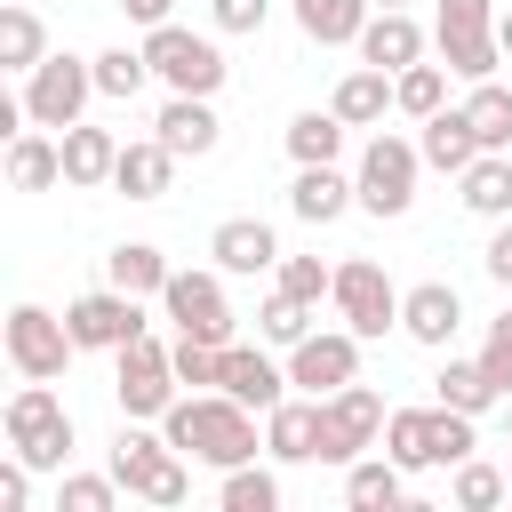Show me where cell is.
Segmentation results:
<instances>
[{"instance_id": "cell-10", "label": "cell", "mask_w": 512, "mask_h": 512, "mask_svg": "<svg viewBox=\"0 0 512 512\" xmlns=\"http://www.w3.org/2000/svg\"><path fill=\"white\" fill-rule=\"evenodd\" d=\"M224 280H232V272H216V264H208V272H184V264H176L152 304H160V320H168L176 336L232 344V296H224Z\"/></svg>"}, {"instance_id": "cell-35", "label": "cell", "mask_w": 512, "mask_h": 512, "mask_svg": "<svg viewBox=\"0 0 512 512\" xmlns=\"http://www.w3.org/2000/svg\"><path fill=\"white\" fill-rule=\"evenodd\" d=\"M464 120H472L480 152H512V88H504V80H472Z\"/></svg>"}, {"instance_id": "cell-43", "label": "cell", "mask_w": 512, "mask_h": 512, "mask_svg": "<svg viewBox=\"0 0 512 512\" xmlns=\"http://www.w3.org/2000/svg\"><path fill=\"white\" fill-rule=\"evenodd\" d=\"M176 376H184V392H216V384H224V344L176 336Z\"/></svg>"}, {"instance_id": "cell-37", "label": "cell", "mask_w": 512, "mask_h": 512, "mask_svg": "<svg viewBox=\"0 0 512 512\" xmlns=\"http://www.w3.org/2000/svg\"><path fill=\"white\" fill-rule=\"evenodd\" d=\"M288 160H296V168H312V160H344V120H336V104H328V112L312 104V112L288 120Z\"/></svg>"}, {"instance_id": "cell-19", "label": "cell", "mask_w": 512, "mask_h": 512, "mask_svg": "<svg viewBox=\"0 0 512 512\" xmlns=\"http://www.w3.org/2000/svg\"><path fill=\"white\" fill-rule=\"evenodd\" d=\"M264 456L272 464H320V400L288 392L280 408H264Z\"/></svg>"}, {"instance_id": "cell-14", "label": "cell", "mask_w": 512, "mask_h": 512, "mask_svg": "<svg viewBox=\"0 0 512 512\" xmlns=\"http://www.w3.org/2000/svg\"><path fill=\"white\" fill-rule=\"evenodd\" d=\"M352 376H360V336H352V328H312V336L288 352V384L312 392V400L344 392Z\"/></svg>"}, {"instance_id": "cell-29", "label": "cell", "mask_w": 512, "mask_h": 512, "mask_svg": "<svg viewBox=\"0 0 512 512\" xmlns=\"http://www.w3.org/2000/svg\"><path fill=\"white\" fill-rule=\"evenodd\" d=\"M400 496H408V472H400V464H392L384 448H376V456H352V464H344V504H352V512H392Z\"/></svg>"}, {"instance_id": "cell-3", "label": "cell", "mask_w": 512, "mask_h": 512, "mask_svg": "<svg viewBox=\"0 0 512 512\" xmlns=\"http://www.w3.org/2000/svg\"><path fill=\"white\" fill-rule=\"evenodd\" d=\"M0 432H8V448H16L32 472H64V456H72V408H64V392L40 384V376H24V384L8 392Z\"/></svg>"}, {"instance_id": "cell-18", "label": "cell", "mask_w": 512, "mask_h": 512, "mask_svg": "<svg viewBox=\"0 0 512 512\" xmlns=\"http://www.w3.org/2000/svg\"><path fill=\"white\" fill-rule=\"evenodd\" d=\"M152 136H160L176 160H208V152L224 144L216 96H168V104H160V120H152Z\"/></svg>"}, {"instance_id": "cell-47", "label": "cell", "mask_w": 512, "mask_h": 512, "mask_svg": "<svg viewBox=\"0 0 512 512\" xmlns=\"http://www.w3.org/2000/svg\"><path fill=\"white\" fill-rule=\"evenodd\" d=\"M32 504V464L8 448V464H0V512H24Z\"/></svg>"}, {"instance_id": "cell-34", "label": "cell", "mask_w": 512, "mask_h": 512, "mask_svg": "<svg viewBox=\"0 0 512 512\" xmlns=\"http://www.w3.org/2000/svg\"><path fill=\"white\" fill-rule=\"evenodd\" d=\"M216 504H224V512H280V472L248 456V464L216 472Z\"/></svg>"}, {"instance_id": "cell-40", "label": "cell", "mask_w": 512, "mask_h": 512, "mask_svg": "<svg viewBox=\"0 0 512 512\" xmlns=\"http://www.w3.org/2000/svg\"><path fill=\"white\" fill-rule=\"evenodd\" d=\"M448 64H408V72H392V96H400V112L408 120H432L440 104H448Z\"/></svg>"}, {"instance_id": "cell-50", "label": "cell", "mask_w": 512, "mask_h": 512, "mask_svg": "<svg viewBox=\"0 0 512 512\" xmlns=\"http://www.w3.org/2000/svg\"><path fill=\"white\" fill-rule=\"evenodd\" d=\"M504 432H512V400H504Z\"/></svg>"}, {"instance_id": "cell-6", "label": "cell", "mask_w": 512, "mask_h": 512, "mask_svg": "<svg viewBox=\"0 0 512 512\" xmlns=\"http://www.w3.org/2000/svg\"><path fill=\"white\" fill-rule=\"evenodd\" d=\"M176 392H184V376H176V344H160L152 328H144L136 344L112 352V400H120V416L160 424V416L176 408Z\"/></svg>"}, {"instance_id": "cell-48", "label": "cell", "mask_w": 512, "mask_h": 512, "mask_svg": "<svg viewBox=\"0 0 512 512\" xmlns=\"http://www.w3.org/2000/svg\"><path fill=\"white\" fill-rule=\"evenodd\" d=\"M120 16L152 32V24H168V16H176V0H120Z\"/></svg>"}, {"instance_id": "cell-24", "label": "cell", "mask_w": 512, "mask_h": 512, "mask_svg": "<svg viewBox=\"0 0 512 512\" xmlns=\"http://www.w3.org/2000/svg\"><path fill=\"white\" fill-rule=\"evenodd\" d=\"M168 184H176V152L160 136H128L120 168H112V192L120 200H168Z\"/></svg>"}, {"instance_id": "cell-27", "label": "cell", "mask_w": 512, "mask_h": 512, "mask_svg": "<svg viewBox=\"0 0 512 512\" xmlns=\"http://www.w3.org/2000/svg\"><path fill=\"white\" fill-rule=\"evenodd\" d=\"M8 184H16V192H56V184H64V136H56V128L8 136Z\"/></svg>"}, {"instance_id": "cell-1", "label": "cell", "mask_w": 512, "mask_h": 512, "mask_svg": "<svg viewBox=\"0 0 512 512\" xmlns=\"http://www.w3.org/2000/svg\"><path fill=\"white\" fill-rule=\"evenodd\" d=\"M160 432L192 456V464H208V472H232V464H248L264 440H256V408L248 400H232V392H176V408L160 416Z\"/></svg>"}, {"instance_id": "cell-5", "label": "cell", "mask_w": 512, "mask_h": 512, "mask_svg": "<svg viewBox=\"0 0 512 512\" xmlns=\"http://www.w3.org/2000/svg\"><path fill=\"white\" fill-rule=\"evenodd\" d=\"M144 56H152V80H160L168 96H216V88H224V72H232V64H224V48H216V24H208V32H192V24H176V16L144 32Z\"/></svg>"}, {"instance_id": "cell-31", "label": "cell", "mask_w": 512, "mask_h": 512, "mask_svg": "<svg viewBox=\"0 0 512 512\" xmlns=\"http://www.w3.org/2000/svg\"><path fill=\"white\" fill-rule=\"evenodd\" d=\"M432 400H440V408H464V416H488V408H504V392L488 384L480 352H472V360H456V352H448V360H440V376H432Z\"/></svg>"}, {"instance_id": "cell-17", "label": "cell", "mask_w": 512, "mask_h": 512, "mask_svg": "<svg viewBox=\"0 0 512 512\" xmlns=\"http://www.w3.org/2000/svg\"><path fill=\"white\" fill-rule=\"evenodd\" d=\"M216 392H232V400H248L256 416L264 408H280L296 384H288V360H272L264 344H224V384Z\"/></svg>"}, {"instance_id": "cell-15", "label": "cell", "mask_w": 512, "mask_h": 512, "mask_svg": "<svg viewBox=\"0 0 512 512\" xmlns=\"http://www.w3.org/2000/svg\"><path fill=\"white\" fill-rule=\"evenodd\" d=\"M456 328H464V296H456L448 280H416V288H400V336H408V344L448 352Z\"/></svg>"}, {"instance_id": "cell-30", "label": "cell", "mask_w": 512, "mask_h": 512, "mask_svg": "<svg viewBox=\"0 0 512 512\" xmlns=\"http://www.w3.org/2000/svg\"><path fill=\"white\" fill-rule=\"evenodd\" d=\"M456 200H464L472 216L504 224V216H512V152H480V160L456 176Z\"/></svg>"}, {"instance_id": "cell-21", "label": "cell", "mask_w": 512, "mask_h": 512, "mask_svg": "<svg viewBox=\"0 0 512 512\" xmlns=\"http://www.w3.org/2000/svg\"><path fill=\"white\" fill-rule=\"evenodd\" d=\"M424 48H432V32H424L408 8H376V16H368V32H360V64H384V72L424 64Z\"/></svg>"}, {"instance_id": "cell-42", "label": "cell", "mask_w": 512, "mask_h": 512, "mask_svg": "<svg viewBox=\"0 0 512 512\" xmlns=\"http://www.w3.org/2000/svg\"><path fill=\"white\" fill-rule=\"evenodd\" d=\"M272 288H288V296H304V304H328L336 264H320V256H280V264H272Z\"/></svg>"}, {"instance_id": "cell-8", "label": "cell", "mask_w": 512, "mask_h": 512, "mask_svg": "<svg viewBox=\"0 0 512 512\" xmlns=\"http://www.w3.org/2000/svg\"><path fill=\"white\" fill-rule=\"evenodd\" d=\"M88 104H96V56H64V48H48L32 72H24V112H32V128H72V120H88Z\"/></svg>"}, {"instance_id": "cell-49", "label": "cell", "mask_w": 512, "mask_h": 512, "mask_svg": "<svg viewBox=\"0 0 512 512\" xmlns=\"http://www.w3.org/2000/svg\"><path fill=\"white\" fill-rule=\"evenodd\" d=\"M496 40H504V56H512V8H496Z\"/></svg>"}, {"instance_id": "cell-26", "label": "cell", "mask_w": 512, "mask_h": 512, "mask_svg": "<svg viewBox=\"0 0 512 512\" xmlns=\"http://www.w3.org/2000/svg\"><path fill=\"white\" fill-rule=\"evenodd\" d=\"M336 120L344 128H384V112H400V96H392V72L384 64H352L344 80H336Z\"/></svg>"}, {"instance_id": "cell-4", "label": "cell", "mask_w": 512, "mask_h": 512, "mask_svg": "<svg viewBox=\"0 0 512 512\" xmlns=\"http://www.w3.org/2000/svg\"><path fill=\"white\" fill-rule=\"evenodd\" d=\"M416 176H424L416 136H400V128H368V144H360V160H352V184H360V208H368L376 224H392V216L416 208Z\"/></svg>"}, {"instance_id": "cell-33", "label": "cell", "mask_w": 512, "mask_h": 512, "mask_svg": "<svg viewBox=\"0 0 512 512\" xmlns=\"http://www.w3.org/2000/svg\"><path fill=\"white\" fill-rule=\"evenodd\" d=\"M168 272H176V264H168L152 240H120V248L104 256V280H112V288H128V296H160V288H168Z\"/></svg>"}, {"instance_id": "cell-7", "label": "cell", "mask_w": 512, "mask_h": 512, "mask_svg": "<svg viewBox=\"0 0 512 512\" xmlns=\"http://www.w3.org/2000/svg\"><path fill=\"white\" fill-rule=\"evenodd\" d=\"M432 48L440 64L472 88V80H496L504 64V40H496V0H440L432 8Z\"/></svg>"}, {"instance_id": "cell-36", "label": "cell", "mask_w": 512, "mask_h": 512, "mask_svg": "<svg viewBox=\"0 0 512 512\" xmlns=\"http://www.w3.org/2000/svg\"><path fill=\"white\" fill-rule=\"evenodd\" d=\"M144 88H152V56H144V40H136V48H96V96L136 104Z\"/></svg>"}, {"instance_id": "cell-44", "label": "cell", "mask_w": 512, "mask_h": 512, "mask_svg": "<svg viewBox=\"0 0 512 512\" xmlns=\"http://www.w3.org/2000/svg\"><path fill=\"white\" fill-rule=\"evenodd\" d=\"M480 368H488V384L512 400V304L488 320V336H480Z\"/></svg>"}, {"instance_id": "cell-39", "label": "cell", "mask_w": 512, "mask_h": 512, "mask_svg": "<svg viewBox=\"0 0 512 512\" xmlns=\"http://www.w3.org/2000/svg\"><path fill=\"white\" fill-rule=\"evenodd\" d=\"M448 496H456L464 512H496V504H512V472L488 464V456H464L456 480H448Z\"/></svg>"}, {"instance_id": "cell-9", "label": "cell", "mask_w": 512, "mask_h": 512, "mask_svg": "<svg viewBox=\"0 0 512 512\" xmlns=\"http://www.w3.org/2000/svg\"><path fill=\"white\" fill-rule=\"evenodd\" d=\"M328 304H336V320H344L360 344H376V336H392V328H400V288H392V272H384L376 256H344V264H336Z\"/></svg>"}, {"instance_id": "cell-38", "label": "cell", "mask_w": 512, "mask_h": 512, "mask_svg": "<svg viewBox=\"0 0 512 512\" xmlns=\"http://www.w3.org/2000/svg\"><path fill=\"white\" fill-rule=\"evenodd\" d=\"M312 320H320V304H304V296L272 288V296H264V312H256V336H264L272 352H296V344L312 336Z\"/></svg>"}, {"instance_id": "cell-16", "label": "cell", "mask_w": 512, "mask_h": 512, "mask_svg": "<svg viewBox=\"0 0 512 512\" xmlns=\"http://www.w3.org/2000/svg\"><path fill=\"white\" fill-rule=\"evenodd\" d=\"M208 256H216V272L256 280V272H272V264H280V232H272L264 216H224V224L208 232Z\"/></svg>"}, {"instance_id": "cell-32", "label": "cell", "mask_w": 512, "mask_h": 512, "mask_svg": "<svg viewBox=\"0 0 512 512\" xmlns=\"http://www.w3.org/2000/svg\"><path fill=\"white\" fill-rule=\"evenodd\" d=\"M40 56H48V24H40V8H32V0H0V64L24 80Z\"/></svg>"}, {"instance_id": "cell-25", "label": "cell", "mask_w": 512, "mask_h": 512, "mask_svg": "<svg viewBox=\"0 0 512 512\" xmlns=\"http://www.w3.org/2000/svg\"><path fill=\"white\" fill-rule=\"evenodd\" d=\"M288 16H296V32H304L312 48H360L376 0H288Z\"/></svg>"}, {"instance_id": "cell-23", "label": "cell", "mask_w": 512, "mask_h": 512, "mask_svg": "<svg viewBox=\"0 0 512 512\" xmlns=\"http://www.w3.org/2000/svg\"><path fill=\"white\" fill-rule=\"evenodd\" d=\"M120 144H128V136H112V128H96V120H72V128H64V184H72V192L112 184Z\"/></svg>"}, {"instance_id": "cell-13", "label": "cell", "mask_w": 512, "mask_h": 512, "mask_svg": "<svg viewBox=\"0 0 512 512\" xmlns=\"http://www.w3.org/2000/svg\"><path fill=\"white\" fill-rule=\"evenodd\" d=\"M64 320H72V344L80 352H120V344H136L152 320H144V296H128V288H88V296H72L64 304Z\"/></svg>"}, {"instance_id": "cell-20", "label": "cell", "mask_w": 512, "mask_h": 512, "mask_svg": "<svg viewBox=\"0 0 512 512\" xmlns=\"http://www.w3.org/2000/svg\"><path fill=\"white\" fill-rule=\"evenodd\" d=\"M344 208H360V184H352L336 160H312V168L288 176V216H304V224H336Z\"/></svg>"}, {"instance_id": "cell-12", "label": "cell", "mask_w": 512, "mask_h": 512, "mask_svg": "<svg viewBox=\"0 0 512 512\" xmlns=\"http://www.w3.org/2000/svg\"><path fill=\"white\" fill-rule=\"evenodd\" d=\"M384 392L376 384H344V392H328L320 400V464H352V456H368L376 440H384Z\"/></svg>"}, {"instance_id": "cell-41", "label": "cell", "mask_w": 512, "mask_h": 512, "mask_svg": "<svg viewBox=\"0 0 512 512\" xmlns=\"http://www.w3.org/2000/svg\"><path fill=\"white\" fill-rule=\"evenodd\" d=\"M120 496H128V488L112 480V464H104V472H64V480H56V512H112Z\"/></svg>"}, {"instance_id": "cell-46", "label": "cell", "mask_w": 512, "mask_h": 512, "mask_svg": "<svg viewBox=\"0 0 512 512\" xmlns=\"http://www.w3.org/2000/svg\"><path fill=\"white\" fill-rule=\"evenodd\" d=\"M480 272H488V280H496V288L512 296V216H504V224L488 232V248H480Z\"/></svg>"}, {"instance_id": "cell-11", "label": "cell", "mask_w": 512, "mask_h": 512, "mask_svg": "<svg viewBox=\"0 0 512 512\" xmlns=\"http://www.w3.org/2000/svg\"><path fill=\"white\" fill-rule=\"evenodd\" d=\"M0 344H8V368H16V376H40V384H56V376L80 360L72 320H64V312H48V304H8Z\"/></svg>"}, {"instance_id": "cell-51", "label": "cell", "mask_w": 512, "mask_h": 512, "mask_svg": "<svg viewBox=\"0 0 512 512\" xmlns=\"http://www.w3.org/2000/svg\"><path fill=\"white\" fill-rule=\"evenodd\" d=\"M376 8H408V0H376Z\"/></svg>"}, {"instance_id": "cell-45", "label": "cell", "mask_w": 512, "mask_h": 512, "mask_svg": "<svg viewBox=\"0 0 512 512\" xmlns=\"http://www.w3.org/2000/svg\"><path fill=\"white\" fill-rule=\"evenodd\" d=\"M264 16H272V0H208L216 32H264Z\"/></svg>"}, {"instance_id": "cell-28", "label": "cell", "mask_w": 512, "mask_h": 512, "mask_svg": "<svg viewBox=\"0 0 512 512\" xmlns=\"http://www.w3.org/2000/svg\"><path fill=\"white\" fill-rule=\"evenodd\" d=\"M432 416H440V400H432V408H392L376 448H384L400 472H440V448H432Z\"/></svg>"}, {"instance_id": "cell-22", "label": "cell", "mask_w": 512, "mask_h": 512, "mask_svg": "<svg viewBox=\"0 0 512 512\" xmlns=\"http://www.w3.org/2000/svg\"><path fill=\"white\" fill-rule=\"evenodd\" d=\"M416 152H424V168L464 176V168L480 160V136H472V120H464V104H440L432 120H416Z\"/></svg>"}, {"instance_id": "cell-2", "label": "cell", "mask_w": 512, "mask_h": 512, "mask_svg": "<svg viewBox=\"0 0 512 512\" xmlns=\"http://www.w3.org/2000/svg\"><path fill=\"white\" fill-rule=\"evenodd\" d=\"M112 480H120L128 496H144V504H184V496H192V456H184L168 432L120 416V432H112Z\"/></svg>"}]
</instances>
